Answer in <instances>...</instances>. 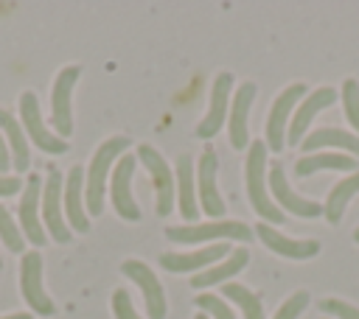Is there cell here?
I'll return each instance as SVG.
<instances>
[{
  "label": "cell",
  "mask_w": 359,
  "mask_h": 319,
  "mask_svg": "<svg viewBox=\"0 0 359 319\" xmlns=\"http://www.w3.org/2000/svg\"><path fill=\"white\" fill-rule=\"evenodd\" d=\"M244 182H247V196L252 210L266 221V224H283L286 215L283 210L269 199L266 187V143L252 140L247 146V162H244Z\"/></svg>",
  "instance_id": "cell-1"
},
{
  "label": "cell",
  "mask_w": 359,
  "mask_h": 319,
  "mask_svg": "<svg viewBox=\"0 0 359 319\" xmlns=\"http://www.w3.org/2000/svg\"><path fill=\"white\" fill-rule=\"evenodd\" d=\"M123 148H129V137H121V134L104 140L95 148V154L90 160V168L84 171V204H87V213L90 215H101L107 176L112 171V162L123 157Z\"/></svg>",
  "instance_id": "cell-2"
},
{
  "label": "cell",
  "mask_w": 359,
  "mask_h": 319,
  "mask_svg": "<svg viewBox=\"0 0 359 319\" xmlns=\"http://www.w3.org/2000/svg\"><path fill=\"white\" fill-rule=\"evenodd\" d=\"M252 229L241 221H208V224H182L165 227V238L177 243H202V241H250Z\"/></svg>",
  "instance_id": "cell-3"
},
{
  "label": "cell",
  "mask_w": 359,
  "mask_h": 319,
  "mask_svg": "<svg viewBox=\"0 0 359 319\" xmlns=\"http://www.w3.org/2000/svg\"><path fill=\"white\" fill-rule=\"evenodd\" d=\"M137 157L140 162L149 168L151 173V185H154V193H157V215H168L174 210V201H177V179H174V171L168 168V162L163 160V154L151 146H137Z\"/></svg>",
  "instance_id": "cell-4"
},
{
  "label": "cell",
  "mask_w": 359,
  "mask_h": 319,
  "mask_svg": "<svg viewBox=\"0 0 359 319\" xmlns=\"http://www.w3.org/2000/svg\"><path fill=\"white\" fill-rule=\"evenodd\" d=\"M81 76V67L79 64H70V67H62L56 81H53V90H50V123L56 129V137H70L73 132V106H70V95H73V87Z\"/></svg>",
  "instance_id": "cell-5"
},
{
  "label": "cell",
  "mask_w": 359,
  "mask_h": 319,
  "mask_svg": "<svg viewBox=\"0 0 359 319\" xmlns=\"http://www.w3.org/2000/svg\"><path fill=\"white\" fill-rule=\"evenodd\" d=\"M20 120H22V129L28 132V137L34 140L36 148H42L45 154H65L67 151V143L62 137H56V132H50L42 120V112H39V101L31 90H25L20 95Z\"/></svg>",
  "instance_id": "cell-6"
},
{
  "label": "cell",
  "mask_w": 359,
  "mask_h": 319,
  "mask_svg": "<svg viewBox=\"0 0 359 319\" xmlns=\"http://www.w3.org/2000/svg\"><path fill=\"white\" fill-rule=\"evenodd\" d=\"M20 291H22V299L34 308V313L50 316L56 311L53 299L42 288V255L39 252H25L22 255V260H20Z\"/></svg>",
  "instance_id": "cell-7"
},
{
  "label": "cell",
  "mask_w": 359,
  "mask_h": 319,
  "mask_svg": "<svg viewBox=\"0 0 359 319\" xmlns=\"http://www.w3.org/2000/svg\"><path fill=\"white\" fill-rule=\"evenodd\" d=\"M121 271L137 283V288L143 291V299H146V313L149 319H165V294H163V285L157 280V274L137 257H129L121 263Z\"/></svg>",
  "instance_id": "cell-8"
},
{
  "label": "cell",
  "mask_w": 359,
  "mask_h": 319,
  "mask_svg": "<svg viewBox=\"0 0 359 319\" xmlns=\"http://www.w3.org/2000/svg\"><path fill=\"white\" fill-rule=\"evenodd\" d=\"M132 173H135V157L123 154L115 168H112V182H109V193H112V207L121 218L126 221H140V207L132 196Z\"/></svg>",
  "instance_id": "cell-9"
},
{
  "label": "cell",
  "mask_w": 359,
  "mask_h": 319,
  "mask_svg": "<svg viewBox=\"0 0 359 319\" xmlns=\"http://www.w3.org/2000/svg\"><path fill=\"white\" fill-rule=\"evenodd\" d=\"M62 193H65L62 171H50L45 179V187H42V221H45V227L56 243L70 241V229H67V221L62 215Z\"/></svg>",
  "instance_id": "cell-10"
},
{
  "label": "cell",
  "mask_w": 359,
  "mask_h": 319,
  "mask_svg": "<svg viewBox=\"0 0 359 319\" xmlns=\"http://www.w3.org/2000/svg\"><path fill=\"white\" fill-rule=\"evenodd\" d=\"M306 95V84H292L286 87L275 104L269 106V115H266V140H269V151H280L283 143H286V126H289V115H292V106Z\"/></svg>",
  "instance_id": "cell-11"
},
{
  "label": "cell",
  "mask_w": 359,
  "mask_h": 319,
  "mask_svg": "<svg viewBox=\"0 0 359 319\" xmlns=\"http://www.w3.org/2000/svg\"><path fill=\"white\" fill-rule=\"evenodd\" d=\"M39 201H42V179H39V173H28L25 190H22V199H20V227H22L25 238L34 246H42L48 241L45 227L39 221Z\"/></svg>",
  "instance_id": "cell-12"
},
{
  "label": "cell",
  "mask_w": 359,
  "mask_h": 319,
  "mask_svg": "<svg viewBox=\"0 0 359 319\" xmlns=\"http://www.w3.org/2000/svg\"><path fill=\"white\" fill-rule=\"evenodd\" d=\"M331 104H337V90H334V87H317L314 92H309V95L303 98V104H297V112H294V118H292V126L286 129V143H289V146L300 143L303 134H306V129L311 126V120H314L323 109H328Z\"/></svg>",
  "instance_id": "cell-13"
},
{
  "label": "cell",
  "mask_w": 359,
  "mask_h": 319,
  "mask_svg": "<svg viewBox=\"0 0 359 319\" xmlns=\"http://www.w3.org/2000/svg\"><path fill=\"white\" fill-rule=\"evenodd\" d=\"M216 176H219V157L213 148H205L196 168V185H199L196 199L202 201V210L208 215H224V199L216 187Z\"/></svg>",
  "instance_id": "cell-14"
},
{
  "label": "cell",
  "mask_w": 359,
  "mask_h": 319,
  "mask_svg": "<svg viewBox=\"0 0 359 319\" xmlns=\"http://www.w3.org/2000/svg\"><path fill=\"white\" fill-rule=\"evenodd\" d=\"M269 190H272L275 201L280 204V210H289L292 215H300V218H317V215H323V207H320L314 199H303L300 193H294V190L289 187L280 162H275V165L269 168Z\"/></svg>",
  "instance_id": "cell-15"
},
{
  "label": "cell",
  "mask_w": 359,
  "mask_h": 319,
  "mask_svg": "<svg viewBox=\"0 0 359 319\" xmlns=\"http://www.w3.org/2000/svg\"><path fill=\"white\" fill-rule=\"evenodd\" d=\"M255 235L261 238V243L275 252V255H283V257H292V260H306V257H314L320 252V241L314 238H289V235H280L272 224L261 221L255 227Z\"/></svg>",
  "instance_id": "cell-16"
},
{
  "label": "cell",
  "mask_w": 359,
  "mask_h": 319,
  "mask_svg": "<svg viewBox=\"0 0 359 319\" xmlns=\"http://www.w3.org/2000/svg\"><path fill=\"white\" fill-rule=\"evenodd\" d=\"M230 87H233V76H230V73H219L216 81H213V90H210L208 115H205L202 123L196 126V137L210 140V137L224 126V115H227V106H230Z\"/></svg>",
  "instance_id": "cell-17"
},
{
  "label": "cell",
  "mask_w": 359,
  "mask_h": 319,
  "mask_svg": "<svg viewBox=\"0 0 359 319\" xmlns=\"http://www.w3.org/2000/svg\"><path fill=\"white\" fill-rule=\"evenodd\" d=\"M65 213H67V221L76 232H87L90 229V218L84 213V168L81 165H73L67 171V179H65Z\"/></svg>",
  "instance_id": "cell-18"
},
{
  "label": "cell",
  "mask_w": 359,
  "mask_h": 319,
  "mask_svg": "<svg viewBox=\"0 0 359 319\" xmlns=\"http://www.w3.org/2000/svg\"><path fill=\"white\" fill-rule=\"evenodd\" d=\"M230 255V246L227 243H210L199 252H188V255H180V252H163L160 255V266L165 271H202L205 266H210L213 260H222Z\"/></svg>",
  "instance_id": "cell-19"
},
{
  "label": "cell",
  "mask_w": 359,
  "mask_h": 319,
  "mask_svg": "<svg viewBox=\"0 0 359 319\" xmlns=\"http://www.w3.org/2000/svg\"><path fill=\"white\" fill-rule=\"evenodd\" d=\"M252 98H255V84L252 81H244L230 104V146L233 148H247V118H250V106H252Z\"/></svg>",
  "instance_id": "cell-20"
},
{
  "label": "cell",
  "mask_w": 359,
  "mask_h": 319,
  "mask_svg": "<svg viewBox=\"0 0 359 319\" xmlns=\"http://www.w3.org/2000/svg\"><path fill=\"white\" fill-rule=\"evenodd\" d=\"M174 179H177V201H180V215L194 221L196 218V210H199V199L194 193V165H191V157L188 154H180L177 157V168H174Z\"/></svg>",
  "instance_id": "cell-21"
},
{
  "label": "cell",
  "mask_w": 359,
  "mask_h": 319,
  "mask_svg": "<svg viewBox=\"0 0 359 319\" xmlns=\"http://www.w3.org/2000/svg\"><path fill=\"white\" fill-rule=\"evenodd\" d=\"M247 260H250V252H247V246H236V249L227 255V260H222V263H216V266H210V269L199 271V274L191 280V285H194V288H208V285L224 283L227 277L238 274V271L247 266Z\"/></svg>",
  "instance_id": "cell-22"
},
{
  "label": "cell",
  "mask_w": 359,
  "mask_h": 319,
  "mask_svg": "<svg viewBox=\"0 0 359 319\" xmlns=\"http://www.w3.org/2000/svg\"><path fill=\"white\" fill-rule=\"evenodd\" d=\"M351 171L356 173L359 171V160L356 157H348V154H331V151H323V154H306L297 160L294 165V176H309L314 171Z\"/></svg>",
  "instance_id": "cell-23"
},
{
  "label": "cell",
  "mask_w": 359,
  "mask_h": 319,
  "mask_svg": "<svg viewBox=\"0 0 359 319\" xmlns=\"http://www.w3.org/2000/svg\"><path fill=\"white\" fill-rule=\"evenodd\" d=\"M0 129L6 134V140L11 143V157H14V171H28V162H31V151H28V140H25V132H22V123L8 112V109H0Z\"/></svg>",
  "instance_id": "cell-24"
},
{
  "label": "cell",
  "mask_w": 359,
  "mask_h": 319,
  "mask_svg": "<svg viewBox=\"0 0 359 319\" xmlns=\"http://www.w3.org/2000/svg\"><path fill=\"white\" fill-rule=\"evenodd\" d=\"M356 193H359V171H356V173H348L345 179H339V182L331 187L328 201H325V207H323V215L328 218V224H339V218H342L348 201H351Z\"/></svg>",
  "instance_id": "cell-25"
},
{
  "label": "cell",
  "mask_w": 359,
  "mask_h": 319,
  "mask_svg": "<svg viewBox=\"0 0 359 319\" xmlns=\"http://www.w3.org/2000/svg\"><path fill=\"white\" fill-rule=\"evenodd\" d=\"M325 146H337V148H348L351 154L359 157V134H351V132H342L337 126H323L317 132H311L306 140H303V148L311 154L314 148H325Z\"/></svg>",
  "instance_id": "cell-26"
},
{
  "label": "cell",
  "mask_w": 359,
  "mask_h": 319,
  "mask_svg": "<svg viewBox=\"0 0 359 319\" xmlns=\"http://www.w3.org/2000/svg\"><path fill=\"white\" fill-rule=\"evenodd\" d=\"M224 297H230V299L241 308L244 319H266L261 299H258L247 285H241V283H224Z\"/></svg>",
  "instance_id": "cell-27"
},
{
  "label": "cell",
  "mask_w": 359,
  "mask_h": 319,
  "mask_svg": "<svg viewBox=\"0 0 359 319\" xmlns=\"http://www.w3.org/2000/svg\"><path fill=\"white\" fill-rule=\"evenodd\" d=\"M342 106H345V118L351 120V126L359 129V81L356 78L342 81Z\"/></svg>",
  "instance_id": "cell-28"
},
{
  "label": "cell",
  "mask_w": 359,
  "mask_h": 319,
  "mask_svg": "<svg viewBox=\"0 0 359 319\" xmlns=\"http://www.w3.org/2000/svg\"><path fill=\"white\" fill-rule=\"evenodd\" d=\"M0 241L6 243V249L8 252H22V235H20V229H17V224L11 221V215H8V210L0 204Z\"/></svg>",
  "instance_id": "cell-29"
},
{
  "label": "cell",
  "mask_w": 359,
  "mask_h": 319,
  "mask_svg": "<svg viewBox=\"0 0 359 319\" xmlns=\"http://www.w3.org/2000/svg\"><path fill=\"white\" fill-rule=\"evenodd\" d=\"M194 305H199V311H202V313H210L213 319H236L233 311H230V308L222 302V297H216V294H199Z\"/></svg>",
  "instance_id": "cell-30"
},
{
  "label": "cell",
  "mask_w": 359,
  "mask_h": 319,
  "mask_svg": "<svg viewBox=\"0 0 359 319\" xmlns=\"http://www.w3.org/2000/svg\"><path fill=\"white\" fill-rule=\"evenodd\" d=\"M306 305H309V291H294V294L275 311L272 319H297V316L306 311Z\"/></svg>",
  "instance_id": "cell-31"
},
{
  "label": "cell",
  "mask_w": 359,
  "mask_h": 319,
  "mask_svg": "<svg viewBox=\"0 0 359 319\" xmlns=\"http://www.w3.org/2000/svg\"><path fill=\"white\" fill-rule=\"evenodd\" d=\"M320 311H325V313H331L337 319H359V308L345 302V299H337V297H325L320 302Z\"/></svg>",
  "instance_id": "cell-32"
},
{
  "label": "cell",
  "mask_w": 359,
  "mask_h": 319,
  "mask_svg": "<svg viewBox=\"0 0 359 319\" xmlns=\"http://www.w3.org/2000/svg\"><path fill=\"white\" fill-rule=\"evenodd\" d=\"M112 313H115V319H140L126 288H118V291L112 294Z\"/></svg>",
  "instance_id": "cell-33"
},
{
  "label": "cell",
  "mask_w": 359,
  "mask_h": 319,
  "mask_svg": "<svg viewBox=\"0 0 359 319\" xmlns=\"http://www.w3.org/2000/svg\"><path fill=\"white\" fill-rule=\"evenodd\" d=\"M22 190V179L17 173H0V196H11Z\"/></svg>",
  "instance_id": "cell-34"
},
{
  "label": "cell",
  "mask_w": 359,
  "mask_h": 319,
  "mask_svg": "<svg viewBox=\"0 0 359 319\" xmlns=\"http://www.w3.org/2000/svg\"><path fill=\"white\" fill-rule=\"evenodd\" d=\"M8 168H11V154H8V148H6V143L0 137V173L8 171Z\"/></svg>",
  "instance_id": "cell-35"
},
{
  "label": "cell",
  "mask_w": 359,
  "mask_h": 319,
  "mask_svg": "<svg viewBox=\"0 0 359 319\" xmlns=\"http://www.w3.org/2000/svg\"><path fill=\"white\" fill-rule=\"evenodd\" d=\"M0 319H34L31 313H11V316H0Z\"/></svg>",
  "instance_id": "cell-36"
},
{
  "label": "cell",
  "mask_w": 359,
  "mask_h": 319,
  "mask_svg": "<svg viewBox=\"0 0 359 319\" xmlns=\"http://www.w3.org/2000/svg\"><path fill=\"white\" fill-rule=\"evenodd\" d=\"M194 319H208V313H202V311H196V313H194Z\"/></svg>",
  "instance_id": "cell-37"
},
{
  "label": "cell",
  "mask_w": 359,
  "mask_h": 319,
  "mask_svg": "<svg viewBox=\"0 0 359 319\" xmlns=\"http://www.w3.org/2000/svg\"><path fill=\"white\" fill-rule=\"evenodd\" d=\"M353 241H356V243H359V227H356V232H353Z\"/></svg>",
  "instance_id": "cell-38"
},
{
  "label": "cell",
  "mask_w": 359,
  "mask_h": 319,
  "mask_svg": "<svg viewBox=\"0 0 359 319\" xmlns=\"http://www.w3.org/2000/svg\"><path fill=\"white\" fill-rule=\"evenodd\" d=\"M0 266H3V260H0Z\"/></svg>",
  "instance_id": "cell-39"
}]
</instances>
